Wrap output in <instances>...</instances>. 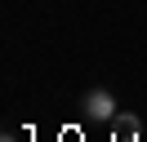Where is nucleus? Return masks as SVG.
<instances>
[{"instance_id": "obj_1", "label": "nucleus", "mask_w": 147, "mask_h": 142, "mask_svg": "<svg viewBox=\"0 0 147 142\" xmlns=\"http://www.w3.org/2000/svg\"><path fill=\"white\" fill-rule=\"evenodd\" d=\"M116 142H138V129H134L129 115H120V120H116Z\"/></svg>"}, {"instance_id": "obj_2", "label": "nucleus", "mask_w": 147, "mask_h": 142, "mask_svg": "<svg viewBox=\"0 0 147 142\" xmlns=\"http://www.w3.org/2000/svg\"><path fill=\"white\" fill-rule=\"evenodd\" d=\"M85 107H89V115H111V98H107V93H94Z\"/></svg>"}]
</instances>
